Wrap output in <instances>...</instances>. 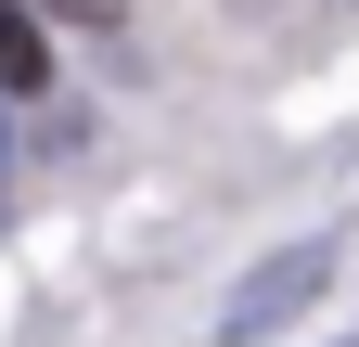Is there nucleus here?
Instances as JSON below:
<instances>
[{"instance_id": "nucleus-1", "label": "nucleus", "mask_w": 359, "mask_h": 347, "mask_svg": "<svg viewBox=\"0 0 359 347\" xmlns=\"http://www.w3.org/2000/svg\"><path fill=\"white\" fill-rule=\"evenodd\" d=\"M321 283H334V244H321V232H308V244H283V257H257V270L231 283V309H218V347H269V334H283Z\"/></svg>"}, {"instance_id": "nucleus-2", "label": "nucleus", "mask_w": 359, "mask_h": 347, "mask_svg": "<svg viewBox=\"0 0 359 347\" xmlns=\"http://www.w3.org/2000/svg\"><path fill=\"white\" fill-rule=\"evenodd\" d=\"M39 77H52V39H39V13H26V0H0V91H39Z\"/></svg>"}, {"instance_id": "nucleus-3", "label": "nucleus", "mask_w": 359, "mask_h": 347, "mask_svg": "<svg viewBox=\"0 0 359 347\" xmlns=\"http://www.w3.org/2000/svg\"><path fill=\"white\" fill-rule=\"evenodd\" d=\"M39 13H65V26H116V0H39Z\"/></svg>"}, {"instance_id": "nucleus-4", "label": "nucleus", "mask_w": 359, "mask_h": 347, "mask_svg": "<svg viewBox=\"0 0 359 347\" xmlns=\"http://www.w3.org/2000/svg\"><path fill=\"white\" fill-rule=\"evenodd\" d=\"M346 347H359V334H346Z\"/></svg>"}]
</instances>
